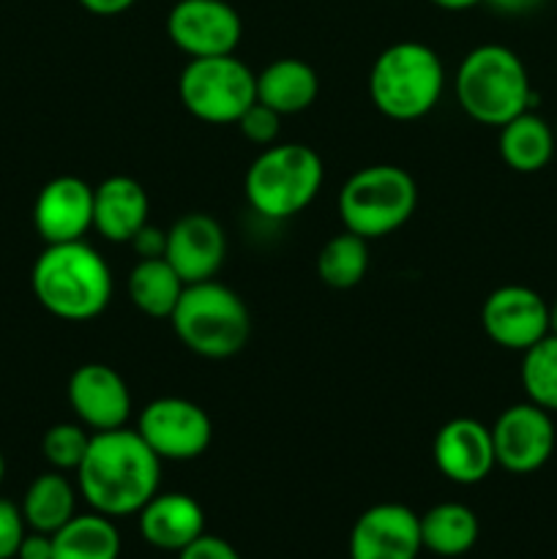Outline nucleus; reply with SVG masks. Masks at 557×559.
Segmentation results:
<instances>
[{
	"instance_id": "obj_1",
	"label": "nucleus",
	"mask_w": 557,
	"mask_h": 559,
	"mask_svg": "<svg viewBox=\"0 0 557 559\" xmlns=\"http://www.w3.org/2000/svg\"><path fill=\"white\" fill-rule=\"evenodd\" d=\"M76 484L96 513L109 519L137 516L158 495L162 459L137 429L96 431L76 467Z\"/></svg>"
},
{
	"instance_id": "obj_2",
	"label": "nucleus",
	"mask_w": 557,
	"mask_h": 559,
	"mask_svg": "<svg viewBox=\"0 0 557 559\" xmlns=\"http://www.w3.org/2000/svg\"><path fill=\"white\" fill-rule=\"evenodd\" d=\"M31 287L38 306L63 322L96 320L112 300V273L85 240L47 243L33 262Z\"/></svg>"
},
{
	"instance_id": "obj_3",
	"label": "nucleus",
	"mask_w": 557,
	"mask_h": 559,
	"mask_svg": "<svg viewBox=\"0 0 557 559\" xmlns=\"http://www.w3.org/2000/svg\"><path fill=\"white\" fill-rule=\"evenodd\" d=\"M457 102L475 123L506 126L535 102L522 58L500 44L470 49L457 71Z\"/></svg>"
},
{
	"instance_id": "obj_4",
	"label": "nucleus",
	"mask_w": 557,
	"mask_h": 559,
	"mask_svg": "<svg viewBox=\"0 0 557 559\" xmlns=\"http://www.w3.org/2000/svg\"><path fill=\"white\" fill-rule=\"evenodd\" d=\"M446 87L440 55L420 41H396L382 49L369 71V98L386 118L407 123L429 115Z\"/></svg>"
},
{
	"instance_id": "obj_5",
	"label": "nucleus",
	"mask_w": 557,
	"mask_h": 559,
	"mask_svg": "<svg viewBox=\"0 0 557 559\" xmlns=\"http://www.w3.org/2000/svg\"><path fill=\"white\" fill-rule=\"evenodd\" d=\"M169 322L189 353L211 360L233 358L251 336V314L240 295L213 278L186 284Z\"/></svg>"
},
{
	"instance_id": "obj_6",
	"label": "nucleus",
	"mask_w": 557,
	"mask_h": 559,
	"mask_svg": "<svg viewBox=\"0 0 557 559\" xmlns=\"http://www.w3.org/2000/svg\"><path fill=\"white\" fill-rule=\"evenodd\" d=\"M325 167L315 147L284 142L262 147L260 156L246 169L244 191L251 211L284 222L311 205L322 189Z\"/></svg>"
},
{
	"instance_id": "obj_7",
	"label": "nucleus",
	"mask_w": 557,
	"mask_h": 559,
	"mask_svg": "<svg viewBox=\"0 0 557 559\" xmlns=\"http://www.w3.org/2000/svg\"><path fill=\"white\" fill-rule=\"evenodd\" d=\"M418 205V186L396 164H375L349 175L339 191V218L347 233L366 240L396 233Z\"/></svg>"
},
{
	"instance_id": "obj_8",
	"label": "nucleus",
	"mask_w": 557,
	"mask_h": 559,
	"mask_svg": "<svg viewBox=\"0 0 557 559\" xmlns=\"http://www.w3.org/2000/svg\"><path fill=\"white\" fill-rule=\"evenodd\" d=\"M178 96L186 112L211 126L238 123L257 102V74L233 55L191 58L180 71Z\"/></svg>"
},
{
	"instance_id": "obj_9",
	"label": "nucleus",
	"mask_w": 557,
	"mask_h": 559,
	"mask_svg": "<svg viewBox=\"0 0 557 559\" xmlns=\"http://www.w3.org/2000/svg\"><path fill=\"white\" fill-rule=\"evenodd\" d=\"M137 431L162 462L200 459L213 440V424L205 409L178 396L147 404L137 420Z\"/></svg>"
},
{
	"instance_id": "obj_10",
	"label": "nucleus",
	"mask_w": 557,
	"mask_h": 559,
	"mask_svg": "<svg viewBox=\"0 0 557 559\" xmlns=\"http://www.w3.org/2000/svg\"><path fill=\"white\" fill-rule=\"evenodd\" d=\"M167 36L189 58H216L238 49L244 22L227 0H178L167 14Z\"/></svg>"
},
{
	"instance_id": "obj_11",
	"label": "nucleus",
	"mask_w": 557,
	"mask_h": 559,
	"mask_svg": "<svg viewBox=\"0 0 557 559\" xmlns=\"http://www.w3.org/2000/svg\"><path fill=\"white\" fill-rule=\"evenodd\" d=\"M555 420L538 404L524 402L502 409L491 426L495 462L511 475H530L555 453Z\"/></svg>"
},
{
	"instance_id": "obj_12",
	"label": "nucleus",
	"mask_w": 557,
	"mask_h": 559,
	"mask_svg": "<svg viewBox=\"0 0 557 559\" xmlns=\"http://www.w3.org/2000/svg\"><path fill=\"white\" fill-rule=\"evenodd\" d=\"M481 325L491 344L524 353L549 333V304L522 284L497 287L481 309Z\"/></svg>"
},
{
	"instance_id": "obj_13",
	"label": "nucleus",
	"mask_w": 557,
	"mask_h": 559,
	"mask_svg": "<svg viewBox=\"0 0 557 559\" xmlns=\"http://www.w3.org/2000/svg\"><path fill=\"white\" fill-rule=\"evenodd\" d=\"M420 516L402 502L366 508L349 533V559H418Z\"/></svg>"
},
{
	"instance_id": "obj_14",
	"label": "nucleus",
	"mask_w": 557,
	"mask_h": 559,
	"mask_svg": "<svg viewBox=\"0 0 557 559\" xmlns=\"http://www.w3.org/2000/svg\"><path fill=\"white\" fill-rule=\"evenodd\" d=\"M69 404L85 429H123L131 415V393L123 377L107 364H85L71 374Z\"/></svg>"
},
{
	"instance_id": "obj_15",
	"label": "nucleus",
	"mask_w": 557,
	"mask_h": 559,
	"mask_svg": "<svg viewBox=\"0 0 557 559\" xmlns=\"http://www.w3.org/2000/svg\"><path fill=\"white\" fill-rule=\"evenodd\" d=\"M431 459H435L442 478H448L451 484H481L497 467L491 429H486L481 420L473 418L448 420L435 435Z\"/></svg>"
},
{
	"instance_id": "obj_16",
	"label": "nucleus",
	"mask_w": 557,
	"mask_h": 559,
	"mask_svg": "<svg viewBox=\"0 0 557 559\" xmlns=\"http://www.w3.org/2000/svg\"><path fill=\"white\" fill-rule=\"evenodd\" d=\"M227 257V235L208 213H186L167 229L164 260L186 284L208 282L216 276Z\"/></svg>"
},
{
	"instance_id": "obj_17",
	"label": "nucleus",
	"mask_w": 557,
	"mask_h": 559,
	"mask_svg": "<svg viewBox=\"0 0 557 559\" xmlns=\"http://www.w3.org/2000/svg\"><path fill=\"white\" fill-rule=\"evenodd\" d=\"M33 224L44 243L82 240L93 227V189L76 175L52 178L36 197Z\"/></svg>"
},
{
	"instance_id": "obj_18",
	"label": "nucleus",
	"mask_w": 557,
	"mask_h": 559,
	"mask_svg": "<svg viewBox=\"0 0 557 559\" xmlns=\"http://www.w3.org/2000/svg\"><path fill=\"white\" fill-rule=\"evenodd\" d=\"M140 535L147 546L158 551H183L194 544L200 535H205V513L200 502L180 491L156 495L140 513Z\"/></svg>"
},
{
	"instance_id": "obj_19",
	"label": "nucleus",
	"mask_w": 557,
	"mask_h": 559,
	"mask_svg": "<svg viewBox=\"0 0 557 559\" xmlns=\"http://www.w3.org/2000/svg\"><path fill=\"white\" fill-rule=\"evenodd\" d=\"M151 200L129 175H112L93 189V227L109 243H129L147 224Z\"/></svg>"
},
{
	"instance_id": "obj_20",
	"label": "nucleus",
	"mask_w": 557,
	"mask_h": 559,
	"mask_svg": "<svg viewBox=\"0 0 557 559\" xmlns=\"http://www.w3.org/2000/svg\"><path fill=\"white\" fill-rule=\"evenodd\" d=\"M317 93H320V80L306 60H273L257 74V102L271 107L282 118L309 109L317 102Z\"/></svg>"
},
{
	"instance_id": "obj_21",
	"label": "nucleus",
	"mask_w": 557,
	"mask_h": 559,
	"mask_svg": "<svg viewBox=\"0 0 557 559\" xmlns=\"http://www.w3.org/2000/svg\"><path fill=\"white\" fill-rule=\"evenodd\" d=\"M497 151H500V158L506 162V167H511L513 173H541L557 151L555 129L541 115L528 109V112L517 115L506 126H500Z\"/></svg>"
},
{
	"instance_id": "obj_22",
	"label": "nucleus",
	"mask_w": 557,
	"mask_h": 559,
	"mask_svg": "<svg viewBox=\"0 0 557 559\" xmlns=\"http://www.w3.org/2000/svg\"><path fill=\"white\" fill-rule=\"evenodd\" d=\"M120 533L104 513H76L52 533V559H118Z\"/></svg>"
},
{
	"instance_id": "obj_23",
	"label": "nucleus",
	"mask_w": 557,
	"mask_h": 559,
	"mask_svg": "<svg viewBox=\"0 0 557 559\" xmlns=\"http://www.w3.org/2000/svg\"><path fill=\"white\" fill-rule=\"evenodd\" d=\"M478 516L462 502H440L420 516L424 549L437 557H462L478 544Z\"/></svg>"
},
{
	"instance_id": "obj_24",
	"label": "nucleus",
	"mask_w": 557,
	"mask_h": 559,
	"mask_svg": "<svg viewBox=\"0 0 557 559\" xmlns=\"http://www.w3.org/2000/svg\"><path fill=\"white\" fill-rule=\"evenodd\" d=\"M22 516L27 530L36 533H58L69 519L76 516V491L63 473H44L27 486L22 497Z\"/></svg>"
},
{
	"instance_id": "obj_25",
	"label": "nucleus",
	"mask_w": 557,
	"mask_h": 559,
	"mask_svg": "<svg viewBox=\"0 0 557 559\" xmlns=\"http://www.w3.org/2000/svg\"><path fill=\"white\" fill-rule=\"evenodd\" d=\"M186 282L164 257L140 260L129 276V298L142 314L153 320H169L183 295Z\"/></svg>"
},
{
	"instance_id": "obj_26",
	"label": "nucleus",
	"mask_w": 557,
	"mask_h": 559,
	"mask_svg": "<svg viewBox=\"0 0 557 559\" xmlns=\"http://www.w3.org/2000/svg\"><path fill=\"white\" fill-rule=\"evenodd\" d=\"M369 271V240L347 233L333 235L317 254V276L325 287L353 289Z\"/></svg>"
},
{
	"instance_id": "obj_27",
	"label": "nucleus",
	"mask_w": 557,
	"mask_h": 559,
	"mask_svg": "<svg viewBox=\"0 0 557 559\" xmlns=\"http://www.w3.org/2000/svg\"><path fill=\"white\" fill-rule=\"evenodd\" d=\"M528 402L538 404L546 413H557V336L546 333L541 342L522 353L519 369Z\"/></svg>"
},
{
	"instance_id": "obj_28",
	"label": "nucleus",
	"mask_w": 557,
	"mask_h": 559,
	"mask_svg": "<svg viewBox=\"0 0 557 559\" xmlns=\"http://www.w3.org/2000/svg\"><path fill=\"white\" fill-rule=\"evenodd\" d=\"M91 437L82 424H55L44 431L42 453L58 473H76L91 445Z\"/></svg>"
},
{
	"instance_id": "obj_29",
	"label": "nucleus",
	"mask_w": 557,
	"mask_h": 559,
	"mask_svg": "<svg viewBox=\"0 0 557 559\" xmlns=\"http://www.w3.org/2000/svg\"><path fill=\"white\" fill-rule=\"evenodd\" d=\"M238 129L251 145H260V147L276 145L278 129H282V115L273 112V109L265 107V104L254 102L244 115H240Z\"/></svg>"
},
{
	"instance_id": "obj_30",
	"label": "nucleus",
	"mask_w": 557,
	"mask_h": 559,
	"mask_svg": "<svg viewBox=\"0 0 557 559\" xmlns=\"http://www.w3.org/2000/svg\"><path fill=\"white\" fill-rule=\"evenodd\" d=\"M25 533L27 524L22 508L0 497V559H16Z\"/></svg>"
},
{
	"instance_id": "obj_31",
	"label": "nucleus",
	"mask_w": 557,
	"mask_h": 559,
	"mask_svg": "<svg viewBox=\"0 0 557 559\" xmlns=\"http://www.w3.org/2000/svg\"><path fill=\"white\" fill-rule=\"evenodd\" d=\"M178 559H240L235 546H229L224 538L216 535H200L194 544L186 546L183 551H178Z\"/></svg>"
},
{
	"instance_id": "obj_32",
	"label": "nucleus",
	"mask_w": 557,
	"mask_h": 559,
	"mask_svg": "<svg viewBox=\"0 0 557 559\" xmlns=\"http://www.w3.org/2000/svg\"><path fill=\"white\" fill-rule=\"evenodd\" d=\"M129 243L140 260H156V257H164V251H167V233L153 227V224H145Z\"/></svg>"
},
{
	"instance_id": "obj_33",
	"label": "nucleus",
	"mask_w": 557,
	"mask_h": 559,
	"mask_svg": "<svg viewBox=\"0 0 557 559\" xmlns=\"http://www.w3.org/2000/svg\"><path fill=\"white\" fill-rule=\"evenodd\" d=\"M16 559H52V535L27 530L20 551H16Z\"/></svg>"
},
{
	"instance_id": "obj_34",
	"label": "nucleus",
	"mask_w": 557,
	"mask_h": 559,
	"mask_svg": "<svg viewBox=\"0 0 557 559\" xmlns=\"http://www.w3.org/2000/svg\"><path fill=\"white\" fill-rule=\"evenodd\" d=\"M486 5L497 11V14H506V16H524V14H533L535 9L546 3V0H484Z\"/></svg>"
},
{
	"instance_id": "obj_35",
	"label": "nucleus",
	"mask_w": 557,
	"mask_h": 559,
	"mask_svg": "<svg viewBox=\"0 0 557 559\" xmlns=\"http://www.w3.org/2000/svg\"><path fill=\"white\" fill-rule=\"evenodd\" d=\"M76 3L96 16H118L129 11L137 0H76Z\"/></svg>"
},
{
	"instance_id": "obj_36",
	"label": "nucleus",
	"mask_w": 557,
	"mask_h": 559,
	"mask_svg": "<svg viewBox=\"0 0 557 559\" xmlns=\"http://www.w3.org/2000/svg\"><path fill=\"white\" fill-rule=\"evenodd\" d=\"M431 5H437V9L442 11H467L473 9V5L484 3V0H429Z\"/></svg>"
},
{
	"instance_id": "obj_37",
	"label": "nucleus",
	"mask_w": 557,
	"mask_h": 559,
	"mask_svg": "<svg viewBox=\"0 0 557 559\" xmlns=\"http://www.w3.org/2000/svg\"><path fill=\"white\" fill-rule=\"evenodd\" d=\"M549 333H555L557 336V300L549 306Z\"/></svg>"
},
{
	"instance_id": "obj_38",
	"label": "nucleus",
	"mask_w": 557,
	"mask_h": 559,
	"mask_svg": "<svg viewBox=\"0 0 557 559\" xmlns=\"http://www.w3.org/2000/svg\"><path fill=\"white\" fill-rule=\"evenodd\" d=\"M3 478H5V456L0 453V484H3Z\"/></svg>"
},
{
	"instance_id": "obj_39",
	"label": "nucleus",
	"mask_w": 557,
	"mask_h": 559,
	"mask_svg": "<svg viewBox=\"0 0 557 559\" xmlns=\"http://www.w3.org/2000/svg\"><path fill=\"white\" fill-rule=\"evenodd\" d=\"M552 129H555V142H557V123H555V126H552Z\"/></svg>"
}]
</instances>
